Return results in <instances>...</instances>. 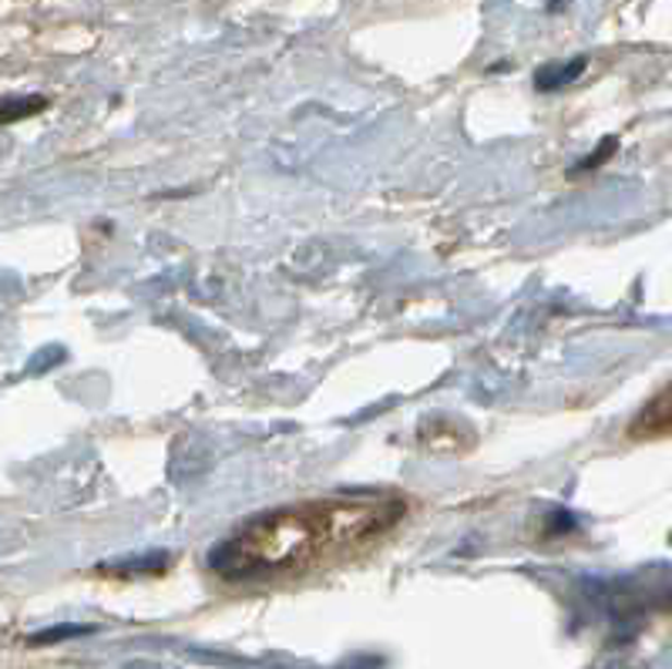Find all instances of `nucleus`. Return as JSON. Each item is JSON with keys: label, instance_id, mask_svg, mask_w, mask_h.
Returning <instances> with one entry per match:
<instances>
[{"label": "nucleus", "instance_id": "7ed1b4c3", "mask_svg": "<svg viewBox=\"0 0 672 669\" xmlns=\"http://www.w3.org/2000/svg\"><path fill=\"white\" fill-rule=\"evenodd\" d=\"M45 108V98H4L0 101V125H11L24 114H34Z\"/></svg>", "mask_w": 672, "mask_h": 669}, {"label": "nucleus", "instance_id": "20e7f679", "mask_svg": "<svg viewBox=\"0 0 672 669\" xmlns=\"http://www.w3.org/2000/svg\"><path fill=\"white\" fill-rule=\"evenodd\" d=\"M582 68H585L582 58H575L572 64H551V68H545V71L538 74V88H559V85L572 82V77H575Z\"/></svg>", "mask_w": 672, "mask_h": 669}, {"label": "nucleus", "instance_id": "39448f33", "mask_svg": "<svg viewBox=\"0 0 672 669\" xmlns=\"http://www.w3.org/2000/svg\"><path fill=\"white\" fill-rule=\"evenodd\" d=\"M71 633H82V629H51V633H41V636H34V643H54V640H64Z\"/></svg>", "mask_w": 672, "mask_h": 669}, {"label": "nucleus", "instance_id": "f257e3e1", "mask_svg": "<svg viewBox=\"0 0 672 669\" xmlns=\"http://www.w3.org/2000/svg\"><path fill=\"white\" fill-rule=\"evenodd\" d=\"M407 515V498L333 495L262 511L212 548V569L225 579L293 575L370 548Z\"/></svg>", "mask_w": 672, "mask_h": 669}, {"label": "nucleus", "instance_id": "f03ea898", "mask_svg": "<svg viewBox=\"0 0 672 669\" xmlns=\"http://www.w3.org/2000/svg\"><path fill=\"white\" fill-rule=\"evenodd\" d=\"M669 427H672V393H669V387H662L646 404V411L632 421L628 438L632 441H656V438L669 435Z\"/></svg>", "mask_w": 672, "mask_h": 669}]
</instances>
